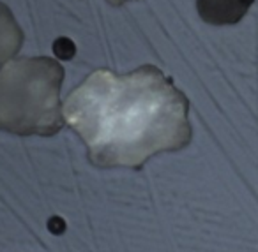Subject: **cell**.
<instances>
[{"mask_svg": "<svg viewBox=\"0 0 258 252\" xmlns=\"http://www.w3.org/2000/svg\"><path fill=\"white\" fill-rule=\"evenodd\" d=\"M189 101L154 65L127 74L97 69L68 96L64 118L97 167L142 170L151 157L186 148Z\"/></svg>", "mask_w": 258, "mask_h": 252, "instance_id": "6da1fadb", "label": "cell"}, {"mask_svg": "<svg viewBox=\"0 0 258 252\" xmlns=\"http://www.w3.org/2000/svg\"><path fill=\"white\" fill-rule=\"evenodd\" d=\"M64 67L50 57L16 58L0 67V131L53 136L64 127Z\"/></svg>", "mask_w": 258, "mask_h": 252, "instance_id": "7a4b0ae2", "label": "cell"}, {"mask_svg": "<svg viewBox=\"0 0 258 252\" xmlns=\"http://www.w3.org/2000/svg\"><path fill=\"white\" fill-rule=\"evenodd\" d=\"M253 4L254 0H197V9L205 23L223 27L239 23Z\"/></svg>", "mask_w": 258, "mask_h": 252, "instance_id": "3957f363", "label": "cell"}, {"mask_svg": "<svg viewBox=\"0 0 258 252\" xmlns=\"http://www.w3.org/2000/svg\"><path fill=\"white\" fill-rule=\"evenodd\" d=\"M23 32L8 6L0 2V64L8 62L20 51Z\"/></svg>", "mask_w": 258, "mask_h": 252, "instance_id": "277c9868", "label": "cell"}, {"mask_svg": "<svg viewBox=\"0 0 258 252\" xmlns=\"http://www.w3.org/2000/svg\"><path fill=\"white\" fill-rule=\"evenodd\" d=\"M108 2H110L113 8H120L122 4H125V2H129V0H108Z\"/></svg>", "mask_w": 258, "mask_h": 252, "instance_id": "5b68a950", "label": "cell"}]
</instances>
